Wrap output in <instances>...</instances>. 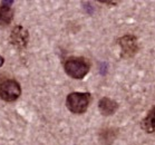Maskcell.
Returning <instances> with one entry per match:
<instances>
[{
    "mask_svg": "<svg viewBox=\"0 0 155 145\" xmlns=\"http://www.w3.org/2000/svg\"><path fill=\"white\" fill-rule=\"evenodd\" d=\"M65 71L68 76L74 79H83L91 69L89 63L83 57H71L68 58L64 64Z\"/></svg>",
    "mask_w": 155,
    "mask_h": 145,
    "instance_id": "1",
    "label": "cell"
},
{
    "mask_svg": "<svg viewBox=\"0 0 155 145\" xmlns=\"http://www.w3.org/2000/svg\"><path fill=\"white\" fill-rule=\"evenodd\" d=\"M91 102V95L88 93H71L66 98V106L71 113L84 114Z\"/></svg>",
    "mask_w": 155,
    "mask_h": 145,
    "instance_id": "2",
    "label": "cell"
},
{
    "mask_svg": "<svg viewBox=\"0 0 155 145\" xmlns=\"http://www.w3.org/2000/svg\"><path fill=\"white\" fill-rule=\"evenodd\" d=\"M21 95L20 84L15 79H6L0 83V98L5 102H15Z\"/></svg>",
    "mask_w": 155,
    "mask_h": 145,
    "instance_id": "3",
    "label": "cell"
},
{
    "mask_svg": "<svg viewBox=\"0 0 155 145\" xmlns=\"http://www.w3.org/2000/svg\"><path fill=\"white\" fill-rule=\"evenodd\" d=\"M117 44L120 47V56L123 58H132L137 54L138 46L137 38L133 35H125L117 39Z\"/></svg>",
    "mask_w": 155,
    "mask_h": 145,
    "instance_id": "4",
    "label": "cell"
},
{
    "mask_svg": "<svg viewBox=\"0 0 155 145\" xmlns=\"http://www.w3.org/2000/svg\"><path fill=\"white\" fill-rule=\"evenodd\" d=\"M9 41L15 48L19 50H24L27 48L29 41V32L26 28L22 26H16L12 30H11L10 37H9Z\"/></svg>",
    "mask_w": 155,
    "mask_h": 145,
    "instance_id": "5",
    "label": "cell"
},
{
    "mask_svg": "<svg viewBox=\"0 0 155 145\" xmlns=\"http://www.w3.org/2000/svg\"><path fill=\"white\" fill-rule=\"evenodd\" d=\"M118 110V103L109 97H103L98 102V110L103 116H110Z\"/></svg>",
    "mask_w": 155,
    "mask_h": 145,
    "instance_id": "6",
    "label": "cell"
},
{
    "mask_svg": "<svg viewBox=\"0 0 155 145\" xmlns=\"http://www.w3.org/2000/svg\"><path fill=\"white\" fill-rule=\"evenodd\" d=\"M117 130L115 128H105L99 132V141L104 145H112L117 137Z\"/></svg>",
    "mask_w": 155,
    "mask_h": 145,
    "instance_id": "7",
    "label": "cell"
},
{
    "mask_svg": "<svg viewBox=\"0 0 155 145\" xmlns=\"http://www.w3.org/2000/svg\"><path fill=\"white\" fill-rule=\"evenodd\" d=\"M15 11L11 7L7 6H0V26H7L9 25L12 19H14Z\"/></svg>",
    "mask_w": 155,
    "mask_h": 145,
    "instance_id": "8",
    "label": "cell"
},
{
    "mask_svg": "<svg viewBox=\"0 0 155 145\" xmlns=\"http://www.w3.org/2000/svg\"><path fill=\"white\" fill-rule=\"evenodd\" d=\"M154 116H155L154 106H153L152 107V110L148 112L147 116L142 120V124H141L142 128H143L146 133H154V130H155V127H154V120H155Z\"/></svg>",
    "mask_w": 155,
    "mask_h": 145,
    "instance_id": "9",
    "label": "cell"
},
{
    "mask_svg": "<svg viewBox=\"0 0 155 145\" xmlns=\"http://www.w3.org/2000/svg\"><path fill=\"white\" fill-rule=\"evenodd\" d=\"M83 5H85L84 8H85V10L88 12V15H93V12H94V8L92 7L91 2H84Z\"/></svg>",
    "mask_w": 155,
    "mask_h": 145,
    "instance_id": "10",
    "label": "cell"
},
{
    "mask_svg": "<svg viewBox=\"0 0 155 145\" xmlns=\"http://www.w3.org/2000/svg\"><path fill=\"white\" fill-rule=\"evenodd\" d=\"M14 4V0H9V1H2L1 5L2 6H7V7H10V5Z\"/></svg>",
    "mask_w": 155,
    "mask_h": 145,
    "instance_id": "11",
    "label": "cell"
},
{
    "mask_svg": "<svg viewBox=\"0 0 155 145\" xmlns=\"http://www.w3.org/2000/svg\"><path fill=\"white\" fill-rule=\"evenodd\" d=\"M107 66H106V64H103V66H102V68H101V71H102V74L103 75H105L106 74V71H107Z\"/></svg>",
    "mask_w": 155,
    "mask_h": 145,
    "instance_id": "12",
    "label": "cell"
},
{
    "mask_svg": "<svg viewBox=\"0 0 155 145\" xmlns=\"http://www.w3.org/2000/svg\"><path fill=\"white\" fill-rule=\"evenodd\" d=\"M5 64V58L2 56H0V67Z\"/></svg>",
    "mask_w": 155,
    "mask_h": 145,
    "instance_id": "13",
    "label": "cell"
}]
</instances>
